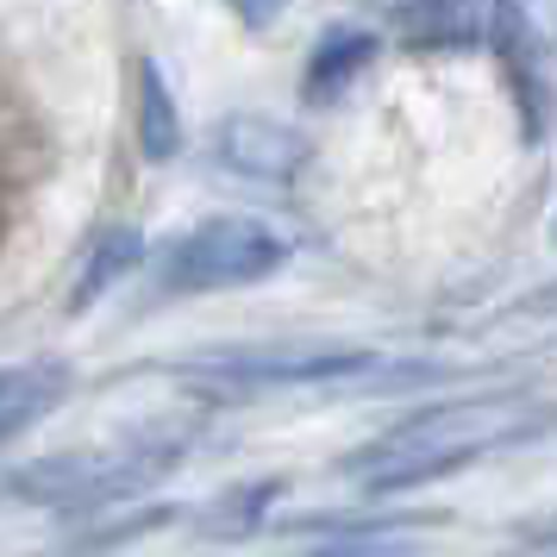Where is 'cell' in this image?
<instances>
[{
  "label": "cell",
  "mask_w": 557,
  "mask_h": 557,
  "mask_svg": "<svg viewBox=\"0 0 557 557\" xmlns=\"http://www.w3.org/2000/svg\"><path fill=\"white\" fill-rule=\"evenodd\" d=\"M545 432H557V401H539V395H457V401H432L420 413H407L376 445L345 457V476H357V488L370 502H382V495L426 488L451 470H470L488 451L532 445Z\"/></svg>",
  "instance_id": "1"
},
{
  "label": "cell",
  "mask_w": 557,
  "mask_h": 557,
  "mask_svg": "<svg viewBox=\"0 0 557 557\" xmlns=\"http://www.w3.org/2000/svg\"><path fill=\"white\" fill-rule=\"evenodd\" d=\"M288 263V245L263 220L245 213H220L182 238L170 263H163V288L170 295H207V288H245V282L276 276Z\"/></svg>",
  "instance_id": "2"
},
{
  "label": "cell",
  "mask_w": 557,
  "mask_h": 557,
  "mask_svg": "<svg viewBox=\"0 0 557 557\" xmlns=\"http://www.w3.org/2000/svg\"><path fill=\"white\" fill-rule=\"evenodd\" d=\"M182 376L220 395H251V388H326V382L382 376V363L376 351H357V345H295V351H213L195 357Z\"/></svg>",
  "instance_id": "3"
},
{
  "label": "cell",
  "mask_w": 557,
  "mask_h": 557,
  "mask_svg": "<svg viewBox=\"0 0 557 557\" xmlns=\"http://www.w3.org/2000/svg\"><path fill=\"white\" fill-rule=\"evenodd\" d=\"M213 157H220V170H232V176L295 182L307 163V138L288 132L282 120H263V113H232L213 132Z\"/></svg>",
  "instance_id": "4"
},
{
  "label": "cell",
  "mask_w": 557,
  "mask_h": 557,
  "mask_svg": "<svg viewBox=\"0 0 557 557\" xmlns=\"http://www.w3.org/2000/svg\"><path fill=\"white\" fill-rule=\"evenodd\" d=\"M495 57L507 70L513 107H520V132H527V145H539L552 132V88H545V70H539V32L520 13V0H495Z\"/></svg>",
  "instance_id": "5"
},
{
  "label": "cell",
  "mask_w": 557,
  "mask_h": 557,
  "mask_svg": "<svg viewBox=\"0 0 557 557\" xmlns=\"http://www.w3.org/2000/svg\"><path fill=\"white\" fill-rule=\"evenodd\" d=\"M38 163H45V138L32 126L26 101H20V95L7 88V76H0V238L20 220V201H26Z\"/></svg>",
  "instance_id": "6"
},
{
  "label": "cell",
  "mask_w": 557,
  "mask_h": 557,
  "mask_svg": "<svg viewBox=\"0 0 557 557\" xmlns=\"http://www.w3.org/2000/svg\"><path fill=\"white\" fill-rule=\"evenodd\" d=\"M370 57H376V38L357 26H332L320 45H313V57H307V76H301V95L313 107L338 101L345 88H351L363 70H370Z\"/></svg>",
  "instance_id": "7"
},
{
  "label": "cell",
  "mask_w": 557,
  "mask_h": 557,
  "mask_svg": "<svg viewBox=\"0 0 557 557\" xmlns=\"http://www.w3.org/2000/svg\"><path fill=\"white\" fill-rule=\"evenodd\" d=\"M70 388L63 363H26V370H0V445L20 438L32 420H45Z\"/></svg>",
  "instance_id": "8"
},
{
  "label": "cell",
  "mask_w": 557,
  "mask_h": 557,
  "mask_svg": "<svg viewBox=\"0 0 557 557\" xmlns=\"http://www.w3.org/2000/svg\"><path fill=\"white\" fill-rule=\"evenodd\" d=\"M395 32H401V45H420V51L470 45L476 38V7L470 0H401L395 7Z\"/></svg>",
  "instance_id": "9"
},
{
  "label": "cell",
  "mask_w": 557,
  "mask_h": 557,
  "mask_svg": "<svg viewBox=\"0 0 557 557\" xmlns=\"http://www.w3.org/2000/svg\"><path fill=\"white\" fill-rule=\"evenodd\" d=\"M145 263V232L138 226H113V232H101L95 245H88V263H82V276H76V295H70V307H95L113 288V282L126 276V270H138Z\"/></svg>",
  "instance_id": "10"
},
{
  "label": "cell",
  "mask_w": 557,
  "mask_h": 557,
  "mask_svg": "<svg viewBox=\"0 0 557 557\" xmlns=\"http://www.w3.org/2000/svg\"><path fill=\"white\" fill-rule=\"evenodd\" d=\"M138 151L151 163H170L182 151V120H176V101H170V82L157 70L151 57L138 63Z\"/></svg>",
  "instance_id": "11"
},
{
  "label": "cell",
  "mask_w": 557,
  "mask_h": 557,
  "mask_svg": "<svg viewBox=\"0 0 557 557\" xmlns=\"http://www.w3.org/2000/svg\"><path fill=\"white\" fill-rule=\"evenodd\" d=\"M282 495V476H263V482H245V488H226L220 502L201 513V532L207 539H232V532H251L263 513H270V502Z\"/></svg>",
  "instance_id": "12"
},
{
  "label": "cell",
  "mask_w": 557,
  "mask_h": 557,
  "mask_svg": "<svg viewBox=\"0 0 557 557\" xmlns=\"http://www.w3.org/2000/svg\"><path fill=\"white\" fill-rule=\"evenodd\" d=\"M232 7H238V20H245L251 32H263V26L282 13V7H288V0H232Z\"/></svg>",
  "instance_id": "13"
},
{
  "label": "cell",
  "mask_w": 557,
  "mask_h": 557,
  "mask_svg": "<svg viewBox=\"0 0 557 557\" xmlns=\"http://www.w3.org/2000/svg\"><path fill=\"white\" fill-rule=\"evenodd\" d=\"M527 539H532V545H557V513H552V520H539V527H527Z\"/></svg>",
  "instance_id": "14"
},
{
  "label": "cell",
  "mask_w": 557,
  "mask_h": 557,
  "mask_svg": "<svg viewBox=\"0 0 557 557\" xmlns=\"http://www.w3.org/2000/svg\"><path fill=\"white\" fill-rule=\"evenodd\" d=\"M395 7H401V0H395Z\"/></svg>",
  "instance_id": "15"
},
{
  "label": "cell",
  "mask_w": 557,
  "mask_h": 557,
  "mask_svg": "<svg viewBox=\"0 0 557 557\" xmlns=\"http://www.w3.org/2000/svg\"><path fill=\"white\" fill-rule=\"evenodd\" d=\"M552 232H557V226H552Z\"/></svg>",
  "instance_id": "16"
}]
</instances>
